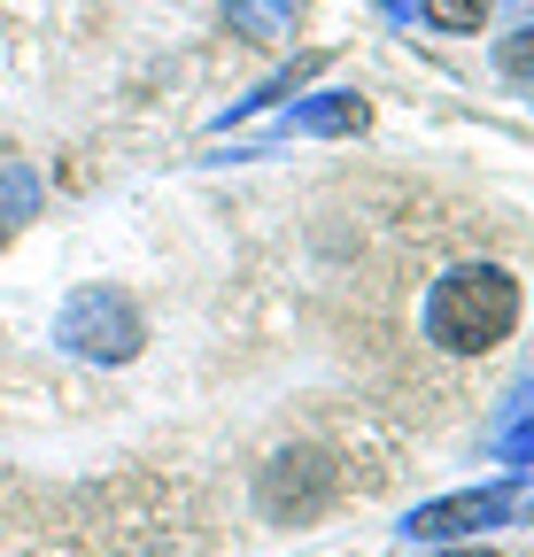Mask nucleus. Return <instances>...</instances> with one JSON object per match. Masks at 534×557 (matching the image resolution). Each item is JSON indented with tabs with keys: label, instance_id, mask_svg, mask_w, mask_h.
<instances>
[{
	"label": "nucleus",
	"instance_id": "obj_5",
	"mask_svg": "<svg viewBox=\"0 0 534 557\" xmlns=\"http://www.w3.org/2000/svg\"><path fill=\"white\" fill-rule=\"evenodd\" d=\"M372 124V109H364V94H310V101H295L287 116H280V132L295 139H349V132H364Z\"/></svg>",
	"mask_w": 534,
	"mask_h": 557
},
{
	"label": "nucleus",
	"instance_id": "obj_8",
	"mask_svg": "<svg viewBox=\"0 0 534 557\" xmlns=\"http://www.w3.org/2000/svg\"><path fill=\"white\" fill-rule=\"evenodd\" d=\"M24 218H39V178L24 163H9V171H0V240H9Z\"/></svg>",
	"mask_w": 534,
	"mask_h": 557
},
{
	"label": "nucleus",
	"instance_id": "obj_7",
	"mask_svg": "<svg viewBox=\"0 0 534 557\" xmlns=\"http://www.w3.org/2000/svg\"><path fill=\"white\" fill-rule=\"evenodd\" d=\"M318 62H325V54H302V62H295V70H280V78H263V86H256V94H240V101H233V109H225V116H218V132H233V124H240V116H256V109H272V101H287V94H295V86H302V78H310V70H318Z\"/></svg>",
	"mask_w": 534,
	"mask_h": 557
},
{
	"label": "nucleus",
	"instance_id": "obj_2",
	"mask_svg": "<svg viewBox=\"0 0 534 557\" xmlns=\"http://www.w3.org/2000/svg\"><path fill=\"white\" fill-rule=\"evenodd\" d=\"M140 341H148V318L116 287H78L54 310V348H71V357H86V364H132Z\"/></svg>",
	"mask_w": 534,
	"mask_h": 557
},
{
	"label": "nucleus",
	"instance_id": "obj_9",
	"mask_svg": "<svg viewBox=\"0 0 534 557\" xmlns=\"http://www.w3.org/2000/svg\"><path fill=\"white\" fill-rule=\"evenodd\" d=\"M488 9H496V0H419V16H426L434 32H449V39L481 32V24H488Z\"/></svg>",
	"mask_w": 534,
	"mask_h": 557
},
{
	"label": "nucleus",
	"instance_id": "obj_11",
	"mask_svg": "<svg viewBox=\"0 0 534 557\" xmlns=\"http://www.w3.org/2000/svg\"><path fill=\"white\" fill-rule=\"evenodd\" d=\"M496 457H504L511 472H526V465H534V418H526V426H511V434H496Z\"/></svg>",
	"mask_w": 534,
	"mask_h": 557
},
{
	"label": "nucleus",
	"instance_id": "obj_4",
	"mask_svg": "<svg viewBox=\"0 0 534 557\" xmlns=\"http://www.w3.org/2000/svg\"><path fill=\"white\" fill-rule=\"evenodd\" d=\"M519 511V472L504 465V480H488V487H464V496H442V504H419L403 527V542H464V534H481V527H504Z\"/></svg>",
	"mask_w": 534,
	"mask_h": 557
},
{
	"label": "nucleus",
	"instance_id": "obj_12",
	"mask_svg": "<svg viewBox=\"0 0 534 557\" xmlns=\"http://www.w3.org/2000/svg\"><path fill=\"white\" fill-rule=\"evenodd\" d=\"M449 557H496V549H449Z\"/></svg>",
	"mask_w": 534,
	"mask_h": 557
},
{
	"label": "nucleus",
	"instance_id": "obj_6",
	"mask_svg": "<svg viewBox=\"0 0 534 557\" xmlns=\"http://www.w3.org/2000/svg\"><path fill=\"white\" fill-rule=\"evenodd\" d=\"M218 9L233 16V32H240V39H256V47H280V39H295L302 0H218Z\"/></svg>",
	"mask_w": 534,
	"mask_h": 557
},
{
	"label": "nucleus",
	"instance_id": "obj_1",
	"mask_svg": "<svg viewBox=\"0 0 534 557\" xmlns=\"http://www.w3.org/2000/svg\"><path fill=\"white\" fill-rule=\"evenodd\" d=\"M419 325H426V341L442 357H488L519 325V278L504 263H449L426 287Z\"/></svg>",
	"mask_w": 534,
	"mask_h": 557
},
{
	"label": "nucleus",
	"instance_id": "obj_3",
	"mask_svg": "<svg viewBox=\"0 0 534 557\" xmlns=\"http://www.w3.org/2000/svg\"><path fill=\"white\" fill-rule=\"evenodd\" d=\"M333 487H341V472H333L318 449H280L256 472V511L280 519V527H302V519H318L333 504Z\"/></svg>",
	"mask_w": 534,
	"mask_h": 557
},
{
	"label": "nucleus",
	"instance_id": "obj_10",
	"mask_svg": "<svg viewBox=\"0 0 534 557\" xmlns=\"http://www.w3.org/2000/svg\"><path fill=\"white\" fill-rule=\"evenodd\" d=\"M496 70H504L511 86H526V94H534V24H526V32H504V47H496Z\"/></svg>",
	"mask_w": 534,
	"mask_h": 557
}]
</instances>
